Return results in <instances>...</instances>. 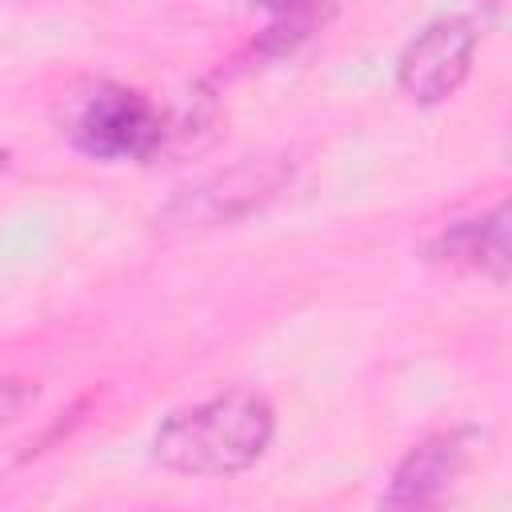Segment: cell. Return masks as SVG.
<instances>
[{
  "mask_svg": "<svg viewBox=\"0 0 512 512\" xmlns=\"http://www.w3.org/2000/svg\"><path fill=\"white\" fill-rule=\"evenodd\" d=\"M492 448V432L476 424H456L424 436L400 456L380 496L384 508H428L440 504Z\"/></svg>",
  "mask_w": 512,
  "mask_h": 512,
  "instance_id": "cell-4",
  "label": "cell"
},
{
  "mask_svg": "<svg viewBox=\"0 0 512 512\" xmlns=\"http://www.w3.org/2000/svg\"><path fill=\"white\" fill-rule=\"evenodd\" d=\"M480 32L468 16H436L428 20L400 52L396 60V84L400 92L420 104L436 108L460 92V84L472 72Z\"/></svg>",
  "mask_w": 512,
  "mask_h": 512,
  "instance_id": "cell-5",
  "label": "cell"
},
{
  "mask_svg": "<svg viewBox=\"0 0 512 512\" xmlns=\"http://www.w3.org/2000/svg\"><path fill=\"white\" fill-rule=\"evenodd\" d=\"M424 260L444 264V268L488 276L492 284H508V268H512L508 204L500 200L496 208H488L480 216H464V220H452L448 228H440L424 244Z\"/></svg>",
  "mask_w": 512,
  "mask_h": 512,
  "instance_id": "cell-6",
  "label": "cell"
},
{
  "mask_svg": "<svg viewBox=\"0 0 512 512\" xmlns=\"http://www.w3.org/2000/svg\"><path fill=\"white\" fill-rule=\"evenodd\" d=\"M264 12V28L252 44L256 60H280L292 56L308 36H316L332 20V0H256Z\"/></svg>",
  "mask_w": 512,
  "mask_h": 512,
  "instance_id": "cell-7",
  "label": "cell"
},
{
  "mask_svg": "<svg viewBox=\"0 0 512 512\" xmlns=\"http://www.w3.org/2000/svg\"><path fill=\"white\" fill-rule=\"evenodd\" d=\"M40 400V384L28 376H0V428L16 424Z\"/></svg>",
  "mask_w": 512,
  "mask_h": 512,
  "instance_id": "cell-9",
  "label": "cell"
},
{
  "mask_svg": "<svg viewBox=\"0 0 512 512\" xmlns=\"http://www.w3.org/2000/svg\"><path fill=\"white\" fill-rule=\"evenodd\" d=\"M276 432V408L256 388H224L200 404L176 408L152 440V456L184 476H236L252 468Z\"/></svg>",
  "mask_w": 512,
  "mask_h": 512,
  "instance_id": "cell-1",
  "label": "cell"
},
{
  "mask_svg": "<svg viewBox=\"0 0 512 512\" xmlns=\"http://www.w3.org/2000/svg\"><path fill=\"white\" fill-rule=\"evenodd\" d=\"M292 180V160L284 152H264V156H244L188 188H180L160 212H156V232L164 236H196L212 228H228L256 208H264L272 196L284 192Z\"/></svg>",
  "mask_w": 512,
  "mask_h": 512,
  "instance_id": "cell-3",
  "label": "cell"
},
{
  "mask_svg": "<svg viewBox=\"0 0 512 512\" xmlns=\"http://www.w3.org/2000/svg\"><path fill=\"white\" fill-rule=\"evenodd\" d=\"M8 164H12V152H8V148H0V172H4Z\"/></svg>",
  "mask_w": 512,
  "mask_h": 512,
  "instance_id": "cell-10",
  "label": "cell"
},
{
  "mask_svg": "<svg viewBox=\"0 0 512 512\" xmlns=\"http://www.w3.org/2000/svg\"><path fill=\"white\" fill-rule=\"evenodd\" d=\"M220 128V100L208 84H192L172 108H164L160 160H184L204 152Z\"/></svg>",
  "mask_w": 512,
  "mask_h": 512,
  "instance_id": "cell-8",
  "label": "cell"
},
{
  "mask_svg": "<svg viewBox=\"0 0 512 512\" xmlns=\"http://www.w3.org/2000/svg\"><path fill=\"white\" fill-rule=\"evenodd\" d=\"M60 132L76 152L104 164H156L164 108L116 80H84L60 100Z\"/></svg>",
  "mask_w": 512,
  "mask_h": 512,
  "instance_id": "cell-2",
  "label": "cell"
}]
</instances>
